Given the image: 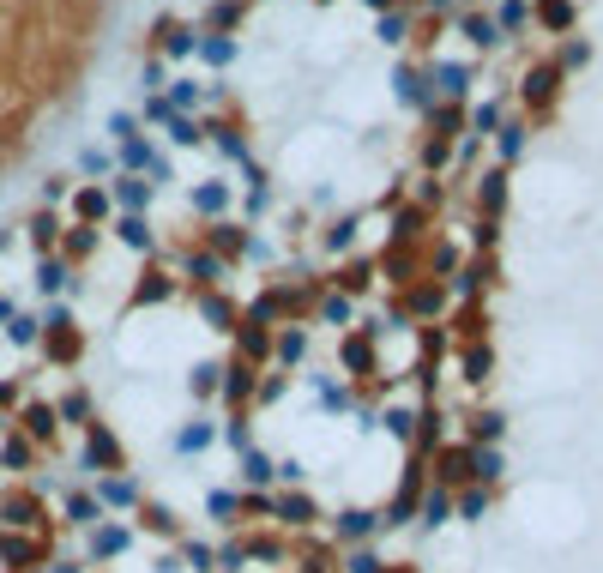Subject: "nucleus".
Listing matches in <instances>:
<instances>
[{
  "mask_svg": "<svg viewBox=\"0 0 603 573\" xmlns=\"http://www.w3.org/2000/svg\"><path fill=\"white\" fill-rule=\"evenodd\" d=\"M428 79H441L447 97H465V91H471V73H465L458 61H434V73H428Z\"/></svg>",
  "mask_w": 603,
  "mask_h": 573,
  "instance_id": "f257e3e1",
  "label": "nucleus"
},
{
  "mask_svg": "<svg viewBox=\"0 0 603 573\" xmlns=\"http://www.w3.org/2000/svg\"><path fill=\"white\" fill-rule=\"evenodd\" d=\"M187 200H194V212H224V205H229V187H224V181H200Z\"/></svg>",
  "mask_w": 603,
  "mask_h": 573,
  "instance_id": "f03ea898",
  "label": "nucleus"
},
{
  "mask_svg": "<svg viewBox=\"0 0 603 573\" xmlns=\"http://www.w3.org/2000/svg\"><path fill=\"white\" fill-rule=\"evenodd\" d=\"M115 200H121L127 212H139V205H151V181H139V175H121V187H115Z\"/></svg>",
  "mask_w": 603,
  "mask_h": 573,
  "instance_id": "7ed1b4c3",
  "label": "nucleus"
},
{
  "mask_svg": "<svg viewBox=\"0 0 603 573\" xmlns=\"http://www.w3.org/2000/svg\"><path fill=\"white\" fill-rule=\"evenodd\" d=\"M194 49H200L211 67H229V61H235V43H229V37H200Z\"/></svg>",
  "mask_w": 603,
  "mask_h": 573,
  "instance_id": "20e7f679",
  "label": "nucleus"
},
{
  "mask_svg": "<svg viewBox=\"0 0 603 573\" xmlns=\"http://www.w3.org/2000/svg\"><path fill=\"white\" fill-rule=\"evenodd\" d=\"M37 290H43V296L67 290V266H61V260H43V266H37Z\"/></svg>",
  "mask_w": 603,
  "mask_h": 573,
  "instance_id": "39448f33",
  "label": "nucleus"
},
{
  "mask_svg": "<svg viewBox=\"0 0 603 573\" xmlns=\"http://www.w3.org/2000/svg\"><path fill=\"white\" fill-rule=\"evenodd\" d=\"M73 212H78V218H85V224H91V218H103V212H109V194H97V187H85Z\"/></svg>",
  "mask_w": 603,
  "mask_h": 573,
  "instance_id": "423d86ee",
  "label": "nucleus"
},
{
  "mask_svg": "<svg viewBox=\"0 0 603 573\" xmlns=\"http://www.w3.org/2000/svg\"><path fill=\"white\" fill-rule=\"evenodd\" d=\"M176 447H181V453H200V447H211V428H205V423H187V428L176 435Z\"/></svg>",
  "mask_w": 603,
  "mask_h": 573,
  "instance_id": "0eeeda50",
  "label": "nucleus"
},
{
  "mask_svg": "<svg viewBox=\"0 0 603 573\" xmlns=\"http://www.w3.org/2000/svg\"><path fill=\"white\" fill-rule=\"evenodd\" d=\"M465 37H471L477 49H495V43H501V37H495V25H489V19H465Z\"/></svg>",
  "mask_w": 603,
  "mask_h": 573,
  "instance_id": "6e6552de",
  "label": "nucleus"
},
{
  "mask_svg": "<svg viewBox=\"0 0 603 573\" xmlns=\"http://www.w3.org/2000/svg\"><path fill=\"white\" fill-rule=\"evenodd\" d=\"M6 338H12V345H37V320H30V314H12V320H6Z\"/></svg>",
  "mask_w": 603,
  "mask_h": 573,
  "instance_id": "1a4fd4ad",
  "label": "nucleus"
},
{
  "mask_svg": "<svg viewBox=\"0 0 603 573\" xmlns=\"http://www.w3.org/2000/svg\"><path fill=\"white\" fill-rule=\"evenodd\" d=\"M121 242H127V248H151V229H145V218H121Z\"/></svg>",
  "mask_w": 603,
  "mask_h": 573,
  "instance_id": "9d476101",
  "label": "nucleus"
},
{
  "mask_svg": "<svg viewBox=\"0 0 603 573\" xmlns=\"http://www.w3.org/2000/svg\"><path fill=\"white\" fill-rule=\"evenodd\" d=\"M169 139L176 145H200V127L187 121V115H169Z\"/></svg>",
  "mask_w": 603,
  "mask_h": 573,
  "instance_id": "9b49d317",
  "label": "nucleus"
},
{
  "mask_svg": "<svg viewBox=\"0 0 603 573\" xmlns=\"http://www.w3.org/2000/svg\"><path fill=\"white\" fill-rule=\"evenodd\" d=\"M169 109H187V103H200V85H194V79H176V91H169Z\"/></svg>",
  "mask_w": 603,
  "mask_h": 573,
  "instance_id": "f8f14e48",
  "label": "nucleus"
},
{
  "mask_svg": "<svg viewBox=\"0 0 603 573\" xmlns=\"http://www.w3.org/2000/svg\"><path fill=\"white\" fill-rule=\"evenodd\" d=\"M242 471H248V483H266V477H272V465H266L253 447H242Z\"/></svg>",
  "mask_w": 603,
  "mask_h": 573,
  "instance_id": "ddd939ff",
  "label": "nucleus"
},
{
  "mask_svg": "<svg viewBox=\"0 0 603 573\" xmlns=\"http://www.w3.org/2000/svg\"><path fill=\"white\" fill-rule=\"evenodd\" d=\"M30 242H37V248H49V242H54V218H49V212L30 218Z\"/></svg>",
  "mask_w": 603,
  "mask_h": 573,
  "instance_id": "4468645a",
  "label": "nucleus"
},
{
  "mask_svg": "<svg viewBox=\"0 0 603 573\" xmlns=\"http://www.w3.org/2000/svg\"><path fill=\"white\" fill-rule=\"evenodd\" d=\"M218 151L235 157V163H248V139H242V133H218Z\"/></svg>",
  "mask_w": 603,
  "mask_h": 573,
  "instance_id": "2eb2a0df",
  "label": "nucleus"
},
{
  "mask_svg": "<svg viewBox=\"0 0 603 573\" xmlns=\"http://www.w3.org/2000/svg\"><path fill=\"white\" fill-rule=\"evenodd\" d=\"M525 151V127L513 121V127H501V157H519Z\"/></svg>",
  "mask_w": 603,
  "mask_h": 573,
  "instance_id": "dca6fc26",
  "label": "nucleus"
},
{
  "mask_svg": "<svg viewBox=\"0 0 603 573\" xmlns=\"http://www.w3.org/2000/svg\"><path fill=\"white\" fill-rule=\"evenodd\" d=\"M525 12H531L525 0H507V6H501V25H507V30H519V25H525Z\"/></svg>",
  "mask_w": 603,
  "mask_h": 573,
  "instance_id": "f3484780",
  "label": "nucleus"
},
{
  "mask_svg": "<svg viewBox=\"0 0 603 573\" xmlns=\"http://www.w3.org/2000/svg\"><path fill=\"white\" fill-rule=\"evenodd\" d=\"M78 170H91V175H97V170H109V151L85 145V151H78Z\"/></svg>",
  "mask_w": 603,
  "mask_h": 573,
  "instance_id": "a211bd4d",
  "label": "nucleus"
},
{
  "mask_svg": "<svg viewBox=\"0 0 603 573\" xmlns=\"http://www.w3.org/2000/svg\"><path fill=\"white\" fill-rule=\"evenodd\" d=\"M392 85H399V97H404V103H423V85H417V73H399Z\"/></svg>",
  "mask_w": 603,
  "mask_h": 573,
  "instance_id": "6ab92c4d",
  "label": "nucleus"
},
{
  "mask_svg": "<svg viewBox=\"0 0 603 573\" xmlns=\"http://www.w3.org/2000/svg\"><path fill=\"white\" fill-rule=\"evenodd\" d=\"M25 423L37 428V435H49V428H54V417H49V411H43V404H30V411H25Z\"/></svg>",
  "mask_w": 603,
  "mask_h": 573,
  "instance_id": "aec40b11",
  "label": "nucleus"
},
{
  "mask_svg": "<svg viewBox=\"0 0 603 573\" xmlns=\"http://www.w3.org/2000/svg\"><path fill=\"white\" fill-rule=\"evenodd\" d=\"M277 350H284V362H296L302 350H308V338H302V332H284V345H277Z\"/></svg>",
  "mask_w": 603,
  "mask_h": 573,
  "instance_id": "412c9836",
  "label": "nucleus"
},
{
  "mask_svg": "<svg viewBox=\"0 0 603 573\" xmlns=\"http://www.w3.org/2000/svg\"><path fill=\"white\" fill-rule=\"evenodd\" d=\"M127 544V531H97V555H115Z\"/></svg>",
  "mask_w": 603,
  "mask_h": 573,
  "instance_id": "4be33fe9",
  "label": "nucleus"
},
{
  "mask_svg": "<svg viewBox=\"0 0 603 573\" xmlns=\"http://www.w3.org/2000/svg\"><path fill=\"white\" fill-rule=\"evenodd\" d=\"M109 133L127 145V139H133V115H109Z\"/></svg>",
  "mask_w": 603,
  "mask_h": 573,
  "instance_id": "5701e85b",
  "label": "nucleus"
},
{
  "mask_svg": "<svg viewBox=\"0 0 603 573\" xmlns=\"http://www.w3.org/2000/svg\"><path fill=\"white\" fill-rule=\"evenodd\" d=\"M380 37H386V43H399V37H404V19H399V12H392V19H380Z\"/></svg>",
  "mask_w": 603,
  "mask_h": 573,
  "instance_id": "b1692460",
  "label": "nucleus"
},
{
  "mask_svg": "<svg viewBox=\"0 0 603 573\" xmlns=\"http://www.w3.org/2000/svg\"><path fill=\"white\" fill-rule=\"evenodd\" d=\"M368 525H375V519H368V513H344V531H351V537H362Z\"/></svg>",
  "mask_w": 603,
  "mask_h": 573,
  "instance_id": "393cba45",
  "label": "nucleus"
},
{
  "mask_svg": "<svg viewBox=\"0 0 603 573\" xmlns=\"http://www.w3.org/2000/svg\"><path fill=\"white\" fill-rule=\"evenodd\" d=\"M368 6H386V0H368Z\"/></svg>",
  "mask_w": 603,
  "mask_h": 573,
  "instance_id": "a878e982",
  "label": "nucleus"
}]
</instances>
